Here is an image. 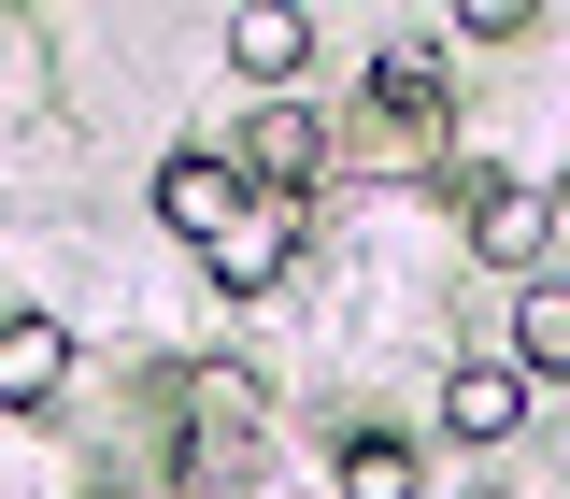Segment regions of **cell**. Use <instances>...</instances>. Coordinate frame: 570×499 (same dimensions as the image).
<instances>
[{"label": "cell", "instance_id": "obj_3", "mask_svg": "<svg viewBox=\"0 0 570 499\" xmlns=\"http://www.w3.org/2000/svg\"><path fill=\"white\" fill-rule=\"evenodd\" d=\"M371 115L400 129V157H442V58L428 43H385L371 58Z\"/></svg>", "mask_w": 570, "mask_h": 499}, {"label": "cell", "instance_id": "obj_10", "mask_svg": "<svg viewBox=\"0 0 570 499\" xmlns=\"http://www.w3.org/2000/svg\"><path fill=\"white\" fill-rule=\"evenodd\" d=\"M513 371H528V385H557V371H570V285H528V314H513Z\"/></svg>", "mask_w": 570, "mask_h": 499}, {"label": "cell", "instance_id": "obj_9", "mask_svg": "<svg viewBox=\"0 0 570 499\" xmlns=\"http://www.w3.org/2000/svg\"><path fill=\"white\" fill-rule=\"evenodd\" d=\"M343 499H428V457L385 442V428H356V442H343Z\"/></svg>", "mask_w": 570, "mask_h": 499}, {"label": "cell", "instance_id": "obj_2", "mask_svg": "<svg viewBox=\"0 0 570 499\" xmlns=\"http://www.w3.org/2000/svg\"><path fill=\"white\" fill-rule=\"evenodd\" d=\"M471 257H485V272L557 257V186H471Z\"/></svg>", "mask_w": 570, "mask_h": 499}, {"label": "cell", "instance_id": "obj_1", "mask_svg": "<svg viewBox=\"0 0 570 499\" xmlns=\"http://www.w3.org/2000/svg\"><path fill=\"white\" fill-rule=\"evenodd\" d=\"M285 257H299V200H243V214L200 243V272L228 285V300H272V285H285Z\"/></svg>", "mask_w": 570, "mask_h": 499}, {"label": "cell", "instance_id": "obj_7", "mask_svg": "<svg viewBox=\"0 0 570 499\" xmlns=\"http://www.w3.org/2000/svg\"><path fill=\"white\" fill-rule=\"evenodd\" d=\"M228 71H257V86H299V71H314V14H299V0H257V14H228Z\"/></svg>", "mask_w": 570, "mask_h": 499}, {"label": "cell", "instance_id": "obj_4", "mask_svg": "<svg viewBox=\"0 0 570 499\" xmlns=\"http://www.w3.org/2000/svg\"><path fill=\"white\" fill-rule=\"evenodd\" d=\"M243 200H257V186H243V157H157V228L214 243V228H228Z\"/></svg>", "mask_w": 570, "mask_h": 499}, {"label": "cell", "instance_id": "obj_5", "mask_svg": "<svg viewBox=\"0 0 570 499\" xmlns=\"http://www.w3.org/2000/svg\"><path fill=\"white\" fill-rule=\"evenodd\" d=\"M58 385H71V329L58 314H14L0 329V414H58Z\"/></svg>", "mask_w": 570, "mask_h": 499}, {"label": "cell", "instance_id": "obj_6", "mask_svg": "<svg viewBox=\"0 0 570 499\" xmlns=\"http://www.w3.org/2000/svg\"><path fill=\"white\" fill-rule=\"evenodd\" d=\"M314 172H328V129H314L299 100H272V115L243 129V186H272V200H299Z\"/></svg>", "mask_w": 570, "mask_h": 499}, {"label": "cell", "instance_id": "obj_8", "mask_svg": "<svg viewBox=\"0 0 570 499\" xmlns=\"http://www.w3.org/2000/svg\"><path fill=\"white\" fill-rule=\"evenodd\" d=\"M442 428H456V442H513V428H528V371H513V356H471V371L442 385Z\"/></svg>", "mask_w": 570, "mask_h": 499}]
</instances>
